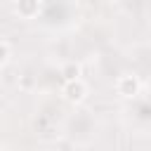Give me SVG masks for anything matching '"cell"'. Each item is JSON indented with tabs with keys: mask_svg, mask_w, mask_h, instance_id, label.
Segmentation results:
<instances>
[{
	"mask_svg": "<svg viewBox=\"0 0 151 151\" xmlns=\"http://www.w3.org/2000/svg\"><path fill=\"white\" fill-rule=\"evenodd\" d=\"M139 90H142V83H139V78L132 76V73H125V76H120V78L116 80V92H118L120 97H125V99L137 97Z\"/></svg>",
	"mask_w": 151,
	"mask_h": 151,
	"instance_id": "7a4b0ae2",
	"label": "cell"
},
{
	"mask_svg": "<svg viewBox=\"0 0 151 151\" xmlns=\"http://www.w3.org/2000/svg\"><path fill=\"white\" fill-rule=\"evenodd\" d=\"M0 50H2V57H0V66L5 68V66L9 64V59H12V45H9V40H7V38L0 42Z\"/></svg>",
	"mask_w": 151,
	"mask_h": 151,
	"instance_id": "5b68a950",
	"label": "cell"
},
{
	"mask_svg": "<svg viewBox=\"0 0 151 151\" xmlns=\"http://www.w3.org/2000/svg\"><path fill=\"white\" fill-rule=\"evenodd\" d=\"M40 5H42V0H17L14 9L21 19H33V17H38Z\"/></svg>",
	"mask_w": 151,
	"mask_h": 151,
	"instance_id": "3957f363",
	"label": "cell"
},
{
	"mask_svg": "<svg viewBox=\"0 0 151 151\" xmlns=\"http://www.w3.org/2000/svg\"><path fill=\"white\" fill-rule=\"evenodd\" d=\"M87 92H90V87H87V83H85L83 78L64 80L61 94H64V99H66V101H71V104H83V101L87 99Z\"/></svg>",
	"mask_w": 151,
	"mask_h": 151,
	"instance_id": "6da1fadb",
	"label": "cell"
},
{
	"mask_svg": "<svg viewBox=\"0 0 151 151\" xmlns=\"http://www.w3.org/2000/svg\"><path fill=\"white\" fill-rule=\"evenodd\" d=\"M59 73L64 76V80H76V78H80V76H83V68H80V64L68 61V64H64V66H61V71H59Z\"/></svg>",
	"mask_w": 151,
	"mask_h": 151,
	"instance_id": "277c9868",
	"label": "cell"
}]
</instances>
